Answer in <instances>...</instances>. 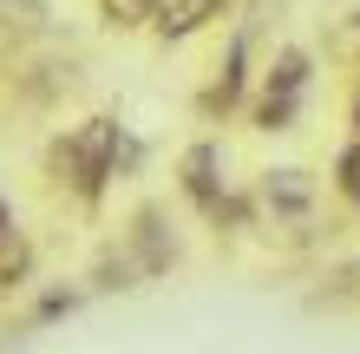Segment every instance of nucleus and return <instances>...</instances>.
Wrapping results in <instances>:
<instances>
[{
	"label": "nucleus",
	"instance_id": "obj_2",
	"mask_svg": "<svg viewBox=\"0 0 360 354\" xmlns=\"http://www.w3.org/2000/svg\"><path fill=\"white\" fill-rule=\"evenodd\" d=\"M308 79H314V59L302 46H282L256 72V92H249V125L256 132H295V118H302V99H308Z\"/></svg>",
	"mask_w": 360,
	"mask_h": 354
},
{
	"label": "nucleus",
	"instance_id": "obj_8",
	"mask_svg": "<svg viewBox=\"0 0 360 354\" xmlns=\"http://www.w3.org/2000/svg\"><path fill=\"white\" fill-rule=\"evenodd\" d=\"M98 20L112 33H144L158 20V0H98Z\"/></svg>",
	"mask_w": 360,
	"mask_h": 354
},
{
	"label": "nucleus",
	"instance_id": "obj_3",
	"mask_svg": "<svg viewBox=\"0 0 360 354\" xmlns=\"http://www.w3.org/2000/svg\"><path fill=\"white\" fill-rule=\"evenodd\" d=\"M177 191L190 197V210H197L203 223H236V217H243V197H229V184H223V151H217L210 138H197V144L184 151Z\"/></svg>",
	"mask_w": 360,
	"mask_h": 354
},
{
	"label": "nucleus",
	"instance_id": "obj_5",
	"mask_svg": "<svg viewBox=\"0 0 360 354\" xmlns=\"http://www.w3.org/2000/svg\"><path fill=\"white\" fill-rule=\"evenodd\" d=\"M46 33H53V13H46V0H0V59H20V53H33Z\"/></svg>",
	"mask_w": 360,
	"mask_h": 354
},
{
	"label": "nucleus",
	"instance_id": "obj_9",
	"mask_svg": "<svg viewBox=\"0 0 360 354\" xmlns=\"http://www.w3.org/2000/svg\"><path fill=\"white\" fill-rule=\"evenodd\" d=\"M27 269H33V249H27V236L13 230V223H0V282H27Z\"/></svg>",
	"mask_w": 360,
	"mask_h": 354
},
{
	"label": "nucleus",
	"instance_id": "obj_10",
	"mask_svg": "<svg viewBox=\"0 0 360 354\" xmlns=\"http://www.w3.org/2000/svg\"><path fill=\"white\" fill-rule=\"evenodd\" d=\"M334 191L347 197V210L360 217V138L341 144V158H334Z\"/></svg>",
	"mask_w": 360,
	"mask_h": 354
},
{
	"label": "nucleus",
	"instance_id": "obj_6",
	"mask_svg": "<svg viewBox=\"0 0 360 354\" xmlns=\"http://www.w3.org/2000/svg\"><path fill=\"white\" fill-rule=\"evenodd\" d=\"M229 0H158V20H151V33L164 39V46H177V39L190 33H203L210 20H223Z\"/></svg>",
	"mask_w": 360,
	"mask_h": 354
},
{
	"label": "nucleus",
	"instance_id": "obj_12",
	"mask_svg": "<svg viewBox=\"0 0 360 354\" xmlns=\"http://www.w3.org/2000/svg\"><path fill=\"white\" fill-rule=\"evenodd\" d=\"M0 223H7V210H0Z\"/></svg>",
	"mask_w": 360,
	"mask_h": 354
},
{
	"label": "nucleus",
	"instance_id": "obj_7",
	"mask_svg": "<svg viewBox=\"0 0 360 354\" xmlns=\"http://www.w3.org/2000/svg\"><path fill=\"white\" fill-rule=\"evenodd\" d=\"M262 203H269L275 217L302 223V217L314 210V184H308V171H269V177H262Z\"/></svg>",
	"mask_w": 360,
	"mask_h": 354
},
{
	"label": "nucleus",
	"instance_id": "obj_1",
	"mask_svg": "<svg viewBox=\"0 0 360 354\" xmlns=\"http://www.w3.org/2000/svg\"><path fill=\"white\" fill-rule=\"evenodd\" d=\"M131 158V144H124V125L118 118H79L72 132H59L46 144V177L59 184V191H72L79 203H98L105 191H112L118 164Z\"/></svg>",
	"mask_w": 360,
	"mask_h": 354
},
{
	"label": "nucleus",
	"instance_id": "obj_11",
	"mask_svg": "<svg viewBox=\"0 0 360 354\" xmlns=\"http://www.w3.org/2000/svg\"><path fill=\"white\" fill-rule=\"evenodd\" d=\"M347 125H354V138H360V86H354V106H347Z\"/></svg>",
	"mask_w": 360,
	"mask_h": 354
},
{
	"label": "nucleus",
	"instance_id": "obj_4",
	"mask_svg": "<svg viewBox=\"0 0 360 354\" xmlns=\"http://www.w3.org/2000/svg\"><path fill=\"white\" fill-rule=\"evenodd\" d=\"M249 79H256V72H249V33H236V39H229V53H223V66H217V79H210L203 99H197L203 118L243 112V106H249Z\"/></svg>",
	"mask_w": 360,
	"mask_h": 354
}]
</instances>
